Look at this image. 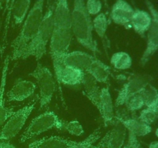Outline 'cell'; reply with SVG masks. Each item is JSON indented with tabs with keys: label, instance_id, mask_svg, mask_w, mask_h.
<instances>
[{
	"label": "cell",
	"instance_id": "52a82bcc",
	"mask_svg": "<svg viewBox=\"0 0 158 148\" xmlns=\"http://www.w3.org/2000/svg\"><path fill=\"white\" fill-rule=\"evenodd\" d=\"M36 102L29 103L21 109L15 111L6 120L0 130V141H6L15 137L23 129L26 120L35 109Z\"/></svg>",
	"mask_w": 158,
	"mask_h": 148
},
{
	"label": "cell",
	"instance_id": "d6986e66",
	"mask_svg": "<svg viewBox=\"0 0 158 148\" xmlns=\"http://www.w3.org/2000/svg\"><path fill=\"white\" fill-rule=\"evenodd\" d=\"M114 124L113 129L106 134V148H122L126 139L127 130L118 120H116Z\"/></svg>",
	"mask_w": 158,
	"mask_h": 148
},
{
	"label": "cell",
	"instance_id": "e575fe53",
	"mask_svg": "<svg viewBox=\"0 0 158 148\" xmlns=\"http://www.w3.org/2000/svg\"><path fill=\"white\" fill-rule=\"evenodd\" d=\"M149 148H158V140L151 142L149 144Z\"/></svg>",
	"mask_w": 158,
	"mask_h": 148
},
{
	"label": "cell",
	"instance_id": "f546056e",
	"mask_svg": "<svg viewBox=\"0 0 158 148\" xmlns=\"http://www.w3.org/2000/svg\"><path fill=\"white\" fill-rule=\"evenodd\" d=\"M85 6L90 15H97L100 13L103 8L100 0H84Z\"/></svg>",
	"mask_w": 158,
	"mask_h": 148
},
{
	"label": "cell",
	"instance_id": "2e32d148",
	"mask_svg": "<svg viewBox=\"0 0 158 148\" xmlns=\"http://www.w3.org/2000/svg\"><path fill=\"white\" fill-rule=\"evenodd\" d=\"M9 62H10V57L9 56H7L5 58L4 63H3L1 83H0V127L3 126L6 120L15 113L12 108L6 107L5 106V89H6Z\"/></svg>",
	"mask_w": 158,
	"mask_h": 148
},
{
	"label": "cell",
	"instance_id": "cb8c5ba5",
	"mask_svg": "<svg viewBox=\"0 0 158 148\" xmlns=\"http://www.w3.org/2000/svg\"><path fill=\"white\" fill-rule=\"evenodd\" d=\"M132 63V58L126 52H117L111 56L110 64L117 70L129 69Z\"/></svg>",
	"mask_w": 158,
	"mask_h": 148
},
{
	"label": "cell",
	"instance_id": "5b68a950",
	"mask_svg": "<svg viewBox=\"0 0 158 148\" xmlns=\"http://www.w3.org/2000/svg\"><path fill=\"white\" fill-rule=\"evenodd\" d=\"M29 76L36 80L40 89V109L46 108L50 104L56 90L53 75L49 69L38 62L35 69Z\"/></svg>",
	"mask_w": 158,
	"mask_h": 148
},
{
	"label": "cell",
	"instance_id": "d6a6232c",
	"mask_svg": "<svg viewBox=\"0 0 158 148\" xmlns=\"http://www.w3.org/2000/svg\"><path fill=\"white\" fill-rule=\"evenodd\" d=\"M106 135L105 134L104 137L101 139L98 144L94 146L92 148H106Z\"/></svg>",
	"mask_w": 158,
	"mask_h": 148
},
{
	"label": "cell",
	"instance_id": "603a6c76",
	"mask_svg": "<svg viewBox=\"0 0 158 148\" xmlns=\"http://www.w3.org/2000/svg\"><path fill=\"white\" fill-rule=\"evenodd\" d=\"M30 7L31 0H15L12 9V18L15 25L23 24Z\"/></svg>",
	"mask_w": 158,
	"mask_h": 148
},
{
	"label": "cell",
	"instance_id": "7a4b0ae2",
	"mask_svg": "<svg viewBox=\"0 0 158 148\" xmlns=\"http://www.w3.org/2000/svg\"><path fill=\"white\" fill-rule=\"evenodd\" d=\"M53 28V6H49L45 12L38 32L18 54L15 60L33 57L37 62L40 61L47 53V45L50 41Z\"/></svg>",
	"mask_w": 158,
	"mask_h": 148
},
{
	"label": "cell",
	"instance_id": "484cf974",
	"mask_svg": "<svg viewBox=\"0 0 158 148\" xmlns=\"http://www.w3.org/2000/svg\"><path fill=\"white\" fill-rule=\"evenodd\" d=\"M108 28V18L106 14L100 12L93 19V29L97 35L103 39L105 37Z\"/></svg>",
	"mask_w": 158,
	"mask_h": 148
},
{
	"label": "cell",
	"instance_id": "1f68e13d",
	"mask_svg": "<svg viewBox=\"0 0 158 148\" xmlns=\"http://www.w3.org/2000/svg\"><path fill=\"white\" fill-rule=\"evenodd\" d=\"M126 146L127 148H143L137 137L131 133H128V143Z\"/></svg>",
	"mask_w": 158,
	"mask_h": 148
},
{
	"label": "cell",
	"instance_id": "30bf717a",
	"mask_svg": "<svg viewBox=\"0 0 158 148\" xmlns=\"http://www.w3.org/2000/svg\"><path fill=\"white\" fill-rule=\"evenodd\" d=\"M97 57L83 51L68 52L63 56L60 60V67L62 66H70L86 72Z\"/></svg>",
	"mask_w": 158,
	"mask_h": 148
},
{
	"label": "cell",
	"instance_id": "d590c367",
	"mask_svg": "<svg viewBox=\"0 0 158 148\" xmlns=\"http://www.w3.org/2000/svg\"><path fill=\"white\" fill-rule=\"evenodd\" d=\"M152 109H153V111H154V116H155L156 120H158V104L155 106V107L152 108Z\"/></svg>",
	"mask_w": 158,
	"mask_h": 148
},
{
	"label": "cell",
	"instance_id": "4316f807",
	"mask_svg": "<svg viewBox=\"0 0 158 148\" xmlns=\"http://www.w3.org/2000/svg\"><path fill=\"white\" fill-rule=\"evenodd\" d=\"M100 136H101V127L99 126L87 138L81 142H77L75 144L69 146L68 148H92L94 143L100 139Z\"/></svg>",
	"mask_w": 158,
	"mask_h": 148
},
{
	"label": "cell",
	"instance_id": "8d00e7d4",
	"mask_svg": "<svg viewBox=\"0 0 158 148\" xmlns=\"http://www.w3.org/2000/svg\"><path fill=\"white\" fill-rule=\"evenodd\" d=\"M4 5H6V0H0V14H1Z\"/></svg>",
	"mask_w": 158,
	"mask_h": 148
},
{
	"label": "cell",
	"instance_id": "ffe728a7",
	"mask_svg": "<svg viewBox=\"0 0 158 148\" xmlns=\"http://www.w3.org/2000/svg\"><path fill=\"white\" fill-rule=\"evenodd\" d=\"M81 84L83 86V95L98 109L100 89L97 85V82L94 77L85 72Z\"/></svg>",
	"mask_w": 158,
	"mask_h": 148
},
{
	"label": "cell",
	"instance_id": "e0dca14e",
	"mask_svg": "<svg viewBox=\"0 0 158 148\" xmlns=\"http://www.w3.org/2000/svg\"><path fill=\"white\" fill-rule=\"evenodd\" d=\"M115 119L124 126L125 129L127 130L128 133L134 134L137 137H145L152 131L151 125L141 121L138 118L115 117Z\"/></svg>",
	"mask_w": 158,
	"mask_h": 148
},
{
	"label": "cell",
	"instance_id": "9c48e42d",
	"mask_svg": "<svg viewBox=\"0 0 158 148\" xmlns=\"http://www.w3.org/2000/svg\"><path fill=\"white\" fill-rule=\"evenodd\" d=\"M145 4L151 15V24L147 32L146 47L140 60L143 66L158 51V9L150 0H145Z\"/></svg>",
	"mask_w": 158,
	"mask_h": 148
},
{
	"label": "cell",
	"instance_id": "5bb4252c",
	"mask_svg": "<svg viewBox=\"0 0 158 148\" xmlns=\"http://www.w3.org/2000/svg\"><path fill=\"white\" fill-rule=\"evenodd\" d=\"M70 14L71 9L69 8V0H54V28L71 29Z\"/></svg>",
	"mask_w": 158,
	"mask_h": 148
},
{
	"label": "cell",
	"instance_id": "6da1fadb",
	"mask_svg": "<svg viewBox=\"0 0 158 148\" xmlns=\"http://www.w3.org/2000/svg\"><path fill=\"white\" fill-rule=\"evenodd\" d=\"M70 28L77 42L94 54L99 52L94 39L93 19L85 6L84 0H73L70 14Z\"/></svg>",
	"mask_w": 158,
	"mask_h": 148
},
{
	"label": "cell",
	"instance_id": "277c9868",
	"mask_svg": "<svg viewBox=\"0 0 158 148\" xmlns=\"http://www.w3.org/2000/svg\"><path fill=\"white\" fill-rule=\"evenodd\" d=\"M66 121L59 118L52 111H46L32 119L29 126L19 137L20 143H25L32 137H36L51 129L64 130Z\"/></svg>",
	"mask_w": 158,
	"mask_h": 148
},
{
	"label": "cell",
	"instance_id": "836d02e7",
	"mask_svg": "<svg viewBox=\"0 0 158 148\" xmlns=\"http://www.w3.org/2000/svg\"><path fill=\"white\" fill-rule=\"evenodd\" d=\"M0 148H17L12 143L6 141H0Z\"/></svg>",
	"mask_w": 158,
	"mask_h": 148
},
{
	"label": "cell",
	"instance_id": "8fae6325",
	"mask_svg": "<svg viewBox=\"0 0 158 148\" xmlns=\"http://www.w3.org/2000/svg\"><path fill=\"white\" fill-rule=\"evenodd\" d=\"M36 86L32 81L19 80L6 92V98L9 102H21L30 97L35 92Z\"/></svg>",
	"mask_w": 158,
	"mask_h": 148
},
{
	"label": "cell",
	"instance_id": "74e56055",
	"mask_svg": "<svg viewBox=\"0 0 158 148\" xmlns=\"http://www.w3.org/2000/svg\"><path fill=\"white\" fill-rule=\"evenodd\" d=\"M155 135H156V137L158 138V128H157V130H155Z\"/></svg>",
	"mask_w": 158,
	"mask_h": 148
},
{
	"label": "cell",
	"instance_id": "9a60e30c",
	"mask_svg": "<svg viewBox=\"0 0 158 148\" xmlns=\"http://www.w3.org/2000/svg\"><path fill=\"white\" fill-rule=\"evenodd\" d=\"M84 73L85 72L79 69L62 66L55 72V76L59 86H60V83L66 86H77L82 83Z\"/></svg>",
	"mask_w": 158,
	"mask_h": 148
},
{
	"label": "cell",
	"instance_id": "d4e9b609",
	"mask_svg": "<svg viewBox=\"0 0 158 148\" xmlns=\"http://www.w3.org/2000/svg\"><path fill=\"white\" fill-rule=\"evenodd\" d=\"M140 94L146 108H154L158 104V90L153 85H148Z\"/></svg>",
	"mask_w": 158,
	"mask_h": 148
},
{
	"label": "cell",
	"instance_id": "7c38bea8",
	"mask_svg": "<svg viewBox=\"0 0 158 148\" xmlns=\"http://www.w3.org/2000/svg\"><path fill=\"white\" fill-rule=\"evenodd\" d=\"M114 107V105L113 103L110 87L107 86L102 88L100 89V103H99V106L97 109L101 115L105 126L114 124V123L115 122Z\"/></svg>",
	"mask_w": 158,
	"mask_h": 148
},
{
	"label": "cell",
	"instance_id": "44dd1931",
	"mask_svg": "<svg viewBox=\"0 0 158 148\" xmlns=\"http://www.w3.org/2000/svg\"><path fill=\"white\" fill-rule=\"evenodd\" d=\"M76 143L73 140L55 136L35 140L29 145V148H68Z\"/></svg>",
	"mask_w": 158,
	"mask_h": 148
},
{
	"label": "cell",
	"instance_id": "f35d334b",
	"mask_svg": "<svg viewBox=\"0 0 158 148\" xmlns=\"http://www.w3.org/2000/svg\"><path fill=\"white\" fill-rule=\"evenodd\" d=\"M123 148H127V146H123Z\"/></svg>",
	"mask_w": 158,
	"mask_h": 148
},
{
	"label": "cell",
	"instance_id": "3957f363",
	"mask_svg": "<svg viewBox=\"0 0 158 148\" xmlns=\"http://www.w3.org/2000/svg\"><path fill=\"white\" fill-rule=\"evenodd\" d=\"M46 0H35L24 19L19 35L11 43L12 54L10 60L14 61L29 41L35 35L44 17V6Z\"/></svg>",
	"mask_w": 158,
	"mask_h": 148
},
{
	"label": "cell",
	"instance_id": "83f0119b",
	"mask_svg": "<svg viewBox=\"0 0 158 148\" xmlns=\"http://www.w3.org/2000/svg\"><path fill=\"white\" fill-rule=\"evenodd\" d=\"M125 106H126L127 111L132 113L142 109V108L144 106V103H143V98H142L141 94H137V95L131 97L127 102Z\"/></svg>",
	"mask_w": 158,
	"mask_h": 148
},
{
	"label": "cell",
	"instance_id": "ba28073f",
	"mask_svg": "<svg viewBox=\"0 0 158 148\" xmlns=\"http://www.w3.org/2000/svg\"><path fill=\"white\" fill-rule=\"evenodd\" d=\"M151 80L152 77L148 74H132L119 92L114 105L115 107L123 106L131 97L140 93L148 85L151 84Z\"/></svg>",
	"mask_w": 158,
	"mask_h": 148
},
{
	"label": "cell",
	"instance_id": "ac0fdd59",
	"mask_svg": "<svg viewBox=\"0 0 158 148\" xmlns=\"http://www.w3.org/2000/svg\"><path fill=\"white\" fill-rule=\"evenodd\" d=\"M151 24V15L149 12L143 9H134L130 25L136 33L143 37L148 32Z\"/></svg>",
	"mask_w": 158,
	"mask_h": 148
},
{
	"label": "cell",
	"instance_id": "f1b7e54d",
	"mask_svg": "<svg viewBox=\"0 0 158 148\" xmlns=\"http://www.w3.org/2000/svg\"><path fill=\"white\" fill-rule=\"evenodd\" d=\"M65 130L67 131L71 135L80 137L82 134H84V130L78 120H73V121L66 122L64 126Z\"/></svg>",
	"mask_w": 158,
	"mask_h": 148
},
{
	"label": "cell",
	"instance_id": "8992f818",
	"mask_svg": "<svg viewBox=\"0 0 158 148\" xmlns=\"http://www.w3.org/2000/svg\"><path fill=\"white\" fill-rule=\"evenodd\" d=\"M72 37L71 29L53 28L49 41V52L55 72L60 68V63L63 56L69 52Z\"/></svg>",
	"mask_w": 158,
	"mask_h": 148
},
{
	"label": "cell",
	"instance_id": "4dcf8cb0",
	"mask_svg": "<svg viewBox=\"0 0 158 148\" xmlns=\"http://www.w3.org/2000/svg\"><path fill=\"white\" fill-rule=\"evenodd\" d=\"M137 118L149 125H151V123H153L154 121L157 120L152 108H145V109H142L140 111L139 117H137Z\"/></svg>",
	"mask_w": 158,
	"mask_h": 148
},
{
	"label": "cell",
	"instance_id": "4fadbf2b",
	"mask_svg": "<svg viewBox=\"0 0 158 148\" xmlns=\"http://www.w3.org/2000/svg\"><path fill=\"white\" fill-rule=\"evenodd\" d=\"M134 11V8L126 0H116L111 8L110 18L119 26L130 25Z\"/></svg>",
	"mask_w": 158,
	"mask_h": 148
},
{
	"label": "cell",
	"instance_id": "7402d4cb",
	"mask_svg": "<svg viewBox=\"0 0 158 148\" xmlns=\"http://www.w3.org/2000/svg\"><path fill=\"white\" fill-rule=\"evenodd\" d=\"M86 72L94 77L97 83H107L110 76V67L97 58Z\"/></svg>",
	"mask_w": 158,
	"mask_h": 148
}]
</instances>
